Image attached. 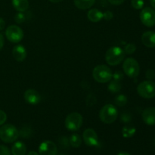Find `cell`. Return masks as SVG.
Returning a JSON list of instances; mask_svg holds the SVG:
<instances>
[{
  "label": "cell",
  "instance_id": "obj_1",
  "mask_svg": "<svg viewBox=\"0 0 155 155\" xmlns=\"http://www.w3.org/2000/svg\"><path fill=\"white\" fill-rule=\"evenodd\" d=\"M124 49L118 46H113L108 48L105 54V61L110 66H117L124 61L125 58Z\"/></svg>",
  "mask_w": 155,
  "mask_h": 155
},
{
  "label": "cell",
  "instance_id": "obj_31",
  "mask_svg": "<svg viewBox=\"0 0 155 155\" xmlns=\"http://www.w3.org/2000/svg\"><path fill=\"white\" fill-rule=\"evenodd\" d=\"M114 18V15L110 11H107L104 13H103V18L106 21H110Z\"/></svg>",
  "mask_w": 155,
  "mask_h": 155
},
{
  "label": "cell",
  "instance_id": "obj_10",
  "mask_svg": "<svg viewBox=\"0 0 155 155\" xmlns=\"http://www.w3.org/2000/svg\"><path fill=\"white\" fill-rule=\"evenodd\" d=\"M58 147L53 142L44 141L39 147V155H57Z\"/></svg>",
  "mask_w": 155,
  "mask_h": 155
},
{
  "label": "cell",
  "instance_id": "obj_30",
  "mask_svg": "<svg viewBox=\"0 0 155 155\" xmlns=\"http://www.w3.org/2000/svg\"><path fill=\"white\" fill-rule=\"evenodd\" d=\"M7 120V114L5 112L0 110V126H2Z\"/></svg>",
  "mask_w": 155,
  "mask_h": 155
},
{
  "label": "cell",
  "instance_id": "obj_19",
  "mask_svg": "<svg viewBox=\"0 0 155 155\" xmlns=\"http://www.w3.org/2000/svg\"><path fill=\"white\" fill-rule=\"evenodd\" d=\"M76 7L81 10H86L90 8L95 4V0H74Z\"/></svg>",
  "mask_w": 155,
  "mask_h": 155
},
{
  "label": "cell",
  "instance_id": "obj_36",
  "mask_svg": "<svg viewBox=\"0 0 155 155\" xmlns=\"http://www.w3.org/2000/svg\"><path fill=\"white\" fill-rule=\"evenodd\" d=\"M27 155H39V154H38L37 152H36V151H30V152H29L28 154H27Z\"/></svg>",
  "mask_w": 155,
  "mask_h": 155
},
{
  "label": "cell",
  "instance_id": "obj_27",
  "mask_svg": "<svg viewBox=\"0 0 155 155\" xmlns=\"http://www.w3.org/2000/svg\"><path fill=\"white\" fill-rule=\"evenodd\" d=\"M112 79H113L114 80H116V81L120 82L121 80L124 79V74H123L120 71H117V72L113 74V75H112Z\"/></svg>",
  "mask_w": 155,
  "mask_h": 155
},
{
  "label": "cell",
  "instance_id": "obj_20",
  "mask_svg": "<svg viewBox=\"0 0 155 155\" xmlns=\"http://www.w3.org/2000/svg\"><path fill=\"white\" fill-rule=\"evenodd\" d=\"M69 143L73 148H79L82 144V139L78 134H73L69 139Z\"/></svg>",
  "mask_w": 155,
  "mask_h": 155
},
{
  "label": "cell",
  "instance_id": "obj_14",
  "mask_svg": "<svg viewBox=\"0 0 155 155\" xmlns=\"http://www.w3.org/2000/svg\"><path fill=\"white\" fill-rule=\"evenodd\" d=\"M12 55L17 61H24L27 58V50L24 45H18L12 49Z\"/></svg>",
  "mask_w": 155,
  "mask_h": 155
},
{
  "label": "cell",
  "instance_id": "obj_11",
  "mask_svg": "<svg viewBox=\"0 0 155 155\" xmlns=\"http://www.w3.org/2000/svg\"><path fill=\"white\" fill-rule=\"evenodd\" d=\"M83 141L85 144L89 147H94L98 145V135L93 129H86L83 134Z\"/></svg>",
  "mask_w": 155,
  "mask_h": 155
},
{
  "label": "cell",
  "instance_id": "obj_35",
  "mask_svg": "<svg viewBox=\"0 0 155 155\" xmlns=\"http://www.w3.org/2000/svg\"><path fill=\"white\" fill-rule=\"evenodd\" d=\"M3 46H4V37L2 33H0V51L3 48Z\"/></svg>",
  "mask_w": 155,
  "mask_h": 155
},
{
  "label": "cell",
  "instance_id": "obj_12",
  "mask_svg": "<svg viewBox=\"0 0 155 155\" xmlns=\"http://www.w3.org/2000/svg\"><path fill=\"white\" fill-rule=\"evenodd\" d=\"M24 98L26 102L30 104H37L40 102L41 96L40 94L36 90L33 89H29L25 91L24 95Z\"/></svg>",
  "mask_w": 155,
  "mask_h": 155
},
{
  "label": "cell",
  "instance_id": "obj_34",
  "mask_svg": "<svg viewBox=\"0 0 155 155\" xmlns=\"http://www.w3.org/2000/svg\"><path fill=\"white\" fill-rule=\"evenodd\" d=\"M5 27V22L2 18H0V30H4Z\"/></svg>",
  "mask_w": 155,
  "mask_h": 155
},
{
  "label": "cell",
  "instance_id": "obj_22",
  "mask_svg": "<svg viewBox=\"0 0 155 155\" xmlns=\"http://www.w3.org/2000/svg\"><path fill=\"white\" fill-rule=\"evenodd\" d=\"M108 89L110 92H119L121 89V84L120 82L116 81V80H114L110 82L108 85Z\"/></svg>",
  "mask_w": 155,
  "mask_h": 155
},
{
  "label": "cell",
  "instance_id": "obj_6",
  "mask_svg": "<svg viewBox=\"0 0 155 155\" xmlns=\"http://www.w3.org/2000/svg\"><path fill=\"white\" fill-rule=\"evenodd\" d=\"M83 117L78 112H73L69 114L65 119V127L71 131H77L83 124Z\"/></svg>",
  "mask_w": 155,
  "mask_h": 155
},
{
  "label": "cell",
  "instance_id": "obj_17",
  "mask_svg": "<svg viewBox=\"0 0 155 155\" xmlns=\"http://www.w3.org/2000/svg\"><path fill=\"white\" fill-rule=\"evenodd\" d=\"M27 147L21 142H16L12 147V154L13 155H25Z\"/></svg>",
  "mask_w": 155,
  "mask_h": 155
},
{
  "label": "cell",
  "instance_id": "obj_32",
  "mask_svg": "<svg viewBox=\"0 0 155 155\" xmlns=\"http://www.w3.org/2000/svg\"><path fill=\"white\" fill-rule=\"evenodd\" d=\"M121 119L124 122H130L131 120V116H130V114L128 113H124L122 114V117H121Z\"/></svg>",
  "mask_w": 155,
  "mask_h": 155
},
{
  "label": "cell",
  "instance_id": "obj_8",
  "mask_svg": "<svg viewBox=\"0 0 155 155\" xmlns=\"http://www.w3.org/2000/svg\"><path fill=\"white\" fill-rule=\"evenodd\" d=\"M5 36L9 42L12 43H18L24 38V32L18 26L11 25L6 29Z\"/></svg>",
  "mask_w": 155,
  "mask_h": 155
},
{
  "label": "cell",
  "instance_id": "obj_4",
  "mask_svg": "<svg viewBox=\"0 0 155 155\" xmlns=\"http://www.w3.org/2000/svg\"><path fill=\"white\" fill-rule=\"evenodd\" d=\"M19 132L12 124L2 125L0 128V139L5 143H12L18 139Z\"/></svg>",
  "mask_w": 155,
  "mask_h": 155
},
{
  "label": "cell",
  "instance_id": "obj_18",
  "mask_svg": "<svg viewBox=\"0 0 155 155\" xmlns=\"http://www.w3.org/2000/svg\"><path fill=\"white\" fill-rule=\"evenodd\" d=\"M13 7L19 12H24L28 9V0H12Z\"/></svg>",
  "mask_w": 155,
  "mask_h": 155
},
{
  "label": "cell",
  "instance_id": "obj_40",
  "mask_svg": "<svg viewBox=\"0 0 155 155\" xmlns=\"http://www.w3.org/2000/svg\"><path fill=\"white\" fill-rule=\"evenodd\" d=\"M59 155H66V154H59Z\"/></svg>",
  "mask_w": 155,
  "mask_h": 155
},
{
  "label": "cell",
  "instance_id": "obj_7",
  "mask_svg": "<svg viewBox=\"0 0 155 155\" xmlns=\"http://www.w3.org/2000/svg\"><path fill=\"white\" fill-rule=\"evenodd\" d=\"M123 69L126 75L130 78H136L140 72L139 64L136 59L133 58H128L126 59L123 64Z\"/></svg>",
  "mask_w": 155,
  "mask_h": 155
},
{
  "label": "cell",
  "instance_id": "obj_28",
  "mask_svg": "<svg viewBox=\"0 0 155 155\" xmlns=\"http://www.w3.org/2000/svg\"><path fill=\"white\" fill-rule=\"evenodd\" d=\"M0 155H11L9 148L5 145H0Z\"/></svg>",
  "mask_w": 155,
  "mask_h": 155
},
{
  "label": "cell",
  "instance_id": "obj_26",
  "mask_svg": "<svg viewBox=\"0 0 155 155\" xmlns=\"http://www.w3.org/2000/svg\"><path fill=\"white\" fill-rule=\"evenodd\" d=\"M26 20V15H24V12H19L17 13L15 16V21L17 24H21L24 23Z\"/></svg>",
  "mask_w": 155,
  "mask_h": 155
},
{
  "label": "cell",
  "instance_id": "obj_9",
  "mask_svg": "<svg viewBox=\"0 0 155 155\" xmlns=\"http://www.w3.org/2000/svg\"><path fill=\"white\" fill-rule=\"evenodd\" d=\"M140 20L142 24L148 27H152L155 25V11L150 7L143 8L141 12Z\"/></svg>",
  "mask_w": 155,
  "mask_h": 155
},
{
  "label": "cell",
  "instance_id": "obj_5",
  "mask_svg": "<svg viewBox=\"0 0 155 155\" xmlns=\"http://www.w3.org/2000/svg\"><path fill=\"white\" fill-rule=\"evenodd\" d=\"M137 92L141 97L147 99L155 97V83L151 80H146L139 83L137 86Z\"/></svg>",
  "mask_w": 155,
  "mask_h": 155
},
{
  "label": "cell",
  "instance_id": "obj_24",
  "mask_svg": "<svg viewBox=\"0 0 155 155\" xmlns=\"http://www.w3.org/2000/svg\"><path fill=\"white\" fill-rule=\"evenodd\" d=\"M136 46L133 43H128L124 48V52L127 54H132L136 51Z\"/></svg>",
  "mask_w": 155,
  "mask_h": 155
},
{
  "label": "cell",
  "instance_id": "obj_13",
  "mask_svg": "<svg viewBox=\"0 0 155 155\" xmlns=\"http://www.w3.org/2000/svg\"><path fill=\"white\" fill-rule=\"evenodd\" d=\"M142 120L148 126H155V107L145 109L142 114Z\"/></svg>",
  "mask_w": 155,
  "mask_h": 155
},
{
  "label": "cell",
  "instance_id": "obj_33",
  "mask_svg": "<svg viewBox=\"0 0 155 155\" xmlns=\"http://www.w3.org/2000/svg\"><path fill=\"white\" fill-rule=\"evenodd\" d=\"M107 1L114 5H120L123 4L125 0H107Z\"/></svg>",
  "mask_w": 155,
  "mask_h": 155
},
{
  "label": "cell",
  "instance_id": "obj_2",
  "mask_svg": "<svg viewBox=\"0 0 155 155\" xmlns=\"http://www.w3.org/2000/svg\"><path fill=\"white\" fill-rule=\"evenodd\" d=\"M118 117V110L115 106L111 104H105L99 111V118L101 122L110 124L115 122Z\"/></svg>",
  "mask_w": 155,
  "mask_h": 155
},
{
  "label": "cell",
  "instance_id": "obj_21",
  "mask_svg": "<svg viewBox=\"0 0 155 155\" xmlns=\"http://www.w3.org/2000/svg\"><path fill=\"white\" fill-rule=\"evenodd\" d=\"M136 130L133 127H129V126H125L122 130V135L124 138H131L136 133Z\"/></svg>",
  "mask_w": 155,
  "mask_h": 155
},
{
  "label": "cell",
  "instance_id": "obj_39",
  "mask_svg": "<svg viewBox=\"0 0 155 155\" xmlns=\"http://www.w3.org/2000/svg\"><path fill=\"white\" fill-rule=\"evenodd\" d=\"M49 1L52 3H58V2H62L63 0H49Z\"/></svg>",
  "mask_w": 155,
  "mask_h": 155
},
{
  "label": "cell",
  "instance_id": "obj_23",
  "mask_svg": "<svg viewBox=\"0 0 155 155\" xmlns=\"http://www.w3.org/2000/svg\"><path fill=\"white\" fill-rule=\"evenodd\" d=\"M127 103V97L125 95H117V96L115 98V104H117L119 107H124V105H126V104Z\"/></svg>",
  "mask_w": 155,
  "mask_h": 155
},
{
  "label": "cell",
  "instance_id": "obj_25",
  "mask_svg": "<svg viewBox=\"0 0 155 155\" xmlns=\"http://www.w3.org/2000/svg\"><path fill=\"white\" fill-rule=\"evenodd\" d=\"M144 0H131V5L133 8L136 9V10H139L143 8Z\"/></svg>",
  "mask_w": 155,
  "mask_h": 155
},
{
  "label": "cell",
  "instance_id": "obj_29",
  "mask_svg": "<svg viewBox=\"0 0 155 155\" xmlns=\"http://www.w3.org/2000/svg\"><path fill=\"white\" fill-rule=\"evenodd\" d=\"M145 76H146V78L149 80H152L155 78V72L154 70H148L145 74Z\"/></svg>",
  "mask_w": 155,
  "mask_h": 155
},
{
  "label": "cell",
  "instance_id": "obj_37",
  "mask_svg": "<svg viewBox=\"0 0 155 155\" xmlns=\"http://www.w3.org/2000/svg\"><path fill=\"white\" fill-rule=\"evenodd\" d=\"M117 155H132V154H130V153L128 152H126V151H121V152H120Z\"/></svg>",
  "mask_w": 155,
  "mask_h": 155
},
{
  "label": "cell",
  "instance_id": "obj_38",
  "mask_svg": "<svg viewBox=\"0 0 155 155\" xmlns=\"http://www.w3.org/2000/svg\"><path fill=\"white\" fill-rule=\"evenodd\" d=\"M150 3H151V6L155 9V0H150Z\"/></svg>",
  "mask_w": 155,
  "mask_h": 155
},
{
  "label": "cell",
  "instance_id": "obj_16",
  "mask_svg": "<svg viewBox=\"0 0 155 155\" xmlns=\"http://www.w3.org/2000/svg\"><path fill=\"white\" fill-rule=\"evenodd\" d=\"M87 18L92 23L99 22L101 19H103V13L97 8L91 9L88 12Z\"/></svg>",
  "mask_w": 155,
  "mask_h": 155
},
{
  "label": "cell",
  "instance_id": "obj_15",
  "mask_svg": "<svg viewBox=\"0 0 155 155\" xmlns=\"http://www.w3.org/2000/svg\"><path fill=\"white\" fill-rule=\"evenodd\" d=\"M142 42L148 48H155V32L147 31L142 36Z\"/></svg>",
  "mask_w": 155,
  "mask_h": 155
},
{
  "label": "cell",
  "instance_id": "obj_3",
  "mask_svg": "<svg viewBox=\"0 0 155 155\" xmlns=\"http://www.w3.org/2000/svg\"><path fill=\"white\" fill-rule=\"evenodd\" d=\"M113 73L107 65L101 64L95 67L92 71L94 80L100 83H106L112 79Z\"/></svg>",
  "mask_w": 155,
  "mask_h": 155
}]
</instances>
